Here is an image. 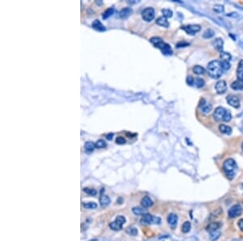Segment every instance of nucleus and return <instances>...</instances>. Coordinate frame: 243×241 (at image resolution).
Masks as SVG:
<instances>
[{"label":"nucleus","instance_id":"28","mask_svg":"<svg viewBox=\"0 0 243 241\" xmlns=\"http://www.w3.org/2000/svg\"><path fill=\"white\" fill-rule=\"evenodd\" d=\"M96 147V145L94 143H92L91 141H89V142H86L85 143V149L88 151V152H92L94 150V148Z\"/></svg>","mask_w":243,"mask_h":241},{"label":"nucleus","instance_id":"21","mask_svg":"<svg viewBox=\"0 0 243 241\" xmlns=\"http://www.w3.org/2000/svg\"><path fill=\"white\" fill-rule=\"evenodd\" d=\"M156 24L160 26H162V27H165V28H168L169 25H170V23L168 22L167 19L164 16H161V17H159L157 20H156Z\"/></svg>","mask_w":243,"mask_h":241},{"label":"nucleus","instance_id":"16","mask_svg":"<svg viewBox=\"0 0 243 241\" xmlns=\"http://www.w3.org/2000/svg\"><path fill=\"white\" fill-rule=\"evenodd\" d=\"M92 28L93 29H95L96 30H97V31H105L106 30V29H105V27L102 25V23L101 22L100 20H95L93 22H92Z\"/></svg>","mask_w":243,"mask_h":241},{"label":"nucleus","instance_id":"9","mask_svg":"<svg viewBox=\"0 0 243 241\" xmlns=\"http://www.w3.org/2000/svg\"><path fill=\"white\" fill-rule=\"evenodd\" d=\"M182 29H184L188 34L191 35H195L196 33H198L201 29V27L197 25H186L182 27Z\"/></svg>","mask_w":243,"mask_h":241},{"label":"nucleus","instance_id":"20","mask_svg":"<svg viewBox=\"0 0 243 241\" xmlns=\"http://www.w3.org/2000/svg\"><path fill=\"white\" fill-rule=\"evenodd\" d=\"M167 221L170 226H175L177 223V216L174 214H170L167 218Z\"/></svg>","mask_w":243,"mask_h":241},{"label":"nucleus","instance_id":"41","mask_svg":"<svg viewBox=\"0 0 243 241\" xmlns=\"http://www.w3.org/2000/svg\"><path fill=\"white\" fill-rule=\"evenodd\" d=\"M186 83H187L188 85L192 86L195 84V80H194L193 77H191V76H188V77L186 78Z\"/></svg>","mask_w":243,"mask_h":241},{"label":"nucleus","instance_id":"45","mask_svg":"<svg viewBox=\"0 0 243 241\" xmlns=\"http://www.w3.org/2000/svg\"><path fill=\"white\" fill-rule=\"evenodd\" d=\"M242 149H243V144H242Z\"/></svg>","mask_w":243,"mask_h":241},{"label":"nucleus","instance_id":"3","mask_svg":"<svg viewBox=\"0 0 243 241\" xmlns=\"http://www.w3.org/2000/svg\"><path fill=\"white\" fill-rule=\"evenodd\" d=\"M237 164L233 158H228L223 164V170L228 179H233L237 171Z\"/></svg>","mask_w":243,"mask_h":241},{"label":"nucleus","instance_id":"29","mask_svg":"<svg viewBox=\"0 0 243 241\" xmlns=\"http://www.w3.org/2000/svg\"><path fill=\"white\" fill-rule=\"evenodd\" d=\"M83 206L85 209H96L97 207V205L95 202H87V203H83Z\"/></svg>","mask_w":243,"mask_h":241},{"label":"nucleus","instance_id":"13","mask_svg":"<svg viewBox=\"0 0 243 241\" xmlns=\"http://www.w3.org/2000/svg\"><path fill=\"white\" fill-rule=\"evenodd\" d=\"M221 223H218V222H213V223H211L209 225H207L206 227V230L208 231V232H215V231H217L220 228H221Z\"/></svg>","mask_w":243,"mask_h":241},{"label":"nucleus","instance_id":"7","mask_svg":"<svg viewBox=\"0 0 243 241\" xmlns=\"http://www.w3.org/2000/svg\"><path fill=\"white\" fill-rule=\"evenodd\" d=\"M242 207L240 205H234L228 209V216L230 219H235L242 214Z\"/></svg>","mask_w":243,"mask_h":241},{"label":"nucleus","instance_id":"19","mask_svg":"<svg viewBox=\"0 0 243 241\" xmlns=\"http://www.w3.org/2000/svg\"><path fill=\"white\" fill-rule=\"evenodd\" d=\"M237 80H243V60H241L238 63L237 70Z\"/></svg>","mask_w":243,"mask_h":241},{"label":"nucleus","instance_id":"33","mask_svg":"<svg viewBox=\"0 0 243 241\" xmlns=\"http://www.w3.org/2000/svg\"><path fill=\"white\" fill-rule=\"evenodd\" d=\"M214 36V31L212 29H207L204 32V34L202 35V37L204 38H211Z\"/></svg>","mask_w":243,"mask_h":241},{"label":"nucleus","instance_id":"35","mask_svg":"<svg viewBox=\"0 0 243 241\" xmlns=\"http://www.w3.org/2000/svg\"><path fill=\"white\" fill-rule=\"evenodd\" d=\"M95 145H96V148L98 149L105 148L106 146V143H105V141H104V140H99V141H97L95 143Z\"/></svg>","mask_w":243,"mask_h":241},{"label":"nucleus","instance_id":"39","mask_svg":"<svg viewBox=\"0 0 243 241\" xmlns=\"http://www.w3.org/2000/svg\"><path fill=\"white\" fill-rule=\"evenodd\" d=\"M126 139L122 137H118L117 139H116V143L118 144V145H124L126 144Z\"/></svg>","mask_w":243,"mask_h":241},{"label":"nucleus","instance_id":"12","mask_svg":"<svg viewBox=\"0 0 243 241\" xmlns=\"http://www.w3.org/2000/svg\"><path fill=\"white\" fill-rule=\"evenodd\" d=\"M215 88H216V90L217 91L218 93H220V94L224 93L225 91H226V89H227L226 82H225V81H218L217 83L216 84Z\"/></svg>","mask_w":243,"mask_h":241},{"label":"nucleus","instance_id":"36","mask_svg":"<svg viewBox=\"0 0 243 241\" xmlns=\"http://www.w3.org/2000/svg\"><path fill=\"white\" fill-rule=\"evenodd\" d=\"M84 192L86 193L87 194H89L90 196H95L96 195V191L95 189H92V188H84Z\"/></svg>","mask_w":243,"mask_h":241},{"label":"nucleus","instance_id":"10","mask_svg":"<svg viewBox=\"0 0 243 241\" xmlns=\"http://www.w3.org/2000/svg\"><path fill=\"white\" fill-rule=\"evenodd\" d=\"M199 107H200L203 114H207V113H209L212 111V106L211 104L207 103L204 99H201L200 103H199Z\"/></svg>","mask_w":243,"mask_h":241},{"label":"nucleus","instance_id":"8","mask_svg":"<svg viewBox=\"0 0 243 241\" xmlns=\"http://www.w3.org/2000/svg\"><path fill=\"white\" fill-rule=\"evenodd\" d=\"M142 17L145 21H152L155 17V11L152 8H147L142 11Z\"/></svg>","mask_w":243,"mask_h":241},{"label":"nucleus","instance_id":"22","mask_svg":"<svg viewBox=\"0 0 243 241\" xmlns=\"http://www.w3.org/2000/svg\"><path fill=\"white\" fill-rule=\"evenodd\" d=\"M110 203V197L106 196V195H101L100 197V204L101 206H106L108 205Z\"/></svg>","mask_w":243,"mask_h":241},{"label":"nucleus","instance_id":"15","mask_svg":"<svg viewBox=\"0 0 243 241\" xmlns=\"http://www.w3.org/2000/svg\"><path fill=\"white\" fill-rule=\"evenodd\" d=\"M212 45L217 50L221 52H223V45H224V42H223V40L221 38H217L216 40H214L212 41Z\"/></svg>","mask_w":243,"mask_h":241},{"label":"nucleus","instance_id":"40","mask_svg":"<svg viewBox=\"0 0 243 241\" xmlns=\"http://www.w3.org/2000/svg\"><path fill=\"white\" fill-rule=\"evenodd\" d=\"M224 7L223 6H221V5H216L215 7H214V11H216V12H220V13H221V12H223L224 11Z\"/></svg>","mask_w":243,"mask_h":241},{"label":"nucleus","instance_id":"43","mask_svg":"<svg viewBox=\"0 0 243 241\" xmlns=\"http://www.w3.org/2000/svg\"><path fill=\"white\" fill-rule=\"evenodd\" d=\"M237 225L239 226L240 230H242V231H243V219H240L239 221H238Z\"/></svg>","mask_w":243,"mask_h":241},{"label":"nucleus","instance_id":"26","mask_svg":"<svg viewBox=\"0 0 243 241\" xmlns=\"http://www.w3.org/2000/svg\"><path fill=\"white\" fill-rule=\"evenodd\" d=\"M193 71H194V73H195V74L202 75L205 72V69L202 67H201V66L197 65V66H195V67H193Z\"/></svg>","mask_w":243,"mask_h":241},{"label":"nucleus","instance_id":"1","mask_svg":"<svg viewBox=\"0 0 243 241\" xmlns=\"http://www.w3.org/2000/svg\"><path fill=\"white\" fill-rule=\"evenodd\" d=\"M207 72L211 77L217 79L223 74V68L221 66V62L219 60H213L207 65Z\"/></svg>","mask_w":243,"mask_h":241},{"label":"nucleus","instance_id":"44","mask_svg":"<svg viewBox=\"0 0 243 241\" xmlns=\"http://www.w3.org/2000/svg\"><path fill=\"white\" fill-rule=\"evenodd\" d=\"M113 137H114V134H113V133H109L106 136L107 140L110 141V140H112V139H113Z\"/></svg>","mask_w":243,"mask_h":241},{"label":"nucleus","instance_id":"5","mask_svg":"<svg viewBox=\"0 0 243 241\" xmlns=\"http://www.w3.org/2000/svg\"><path fill=\"white\" fill-rule=\"evenodd\" d=\"M140 223L144 225H151V224H159L161 223V219L158 217H155L152 214H145L140 219Z\"/></svg>","mask_w":243,"mask_h":241},{"label":"nucleus","instance_id":"31","mask_svg":"<svg viewBox=\"0 0 243 241\" xmlns=\"http://www.w3.org/2000/svg\"><path fill=\"white\" fill-rule=\"evenodd\" d=\"M162 13L164 15V17H165V18H170V17H172V15H173V11L170 9H162Z\"/></svg>","mask_w":243,"mask_h":241},{"label":"nucleus","instance_id":"11","mask_svg":"<svg viewBox=\"0 0 243 241\" xmlns=\"http://www.w3.org/2000/svg\"><path fill=\"white\" fill-rule=\"evenodd\" d=\"M227 102L230 106H232L233 107L238 108L240 106L239 99L234 95H228L227 97Z\"/></svg>","mask_w":243,"mask_h":241},{"label":"nucleus","instance_id":"6","mask_svg":"<svg viewBox=\"0 0 243 241\" xmlns=\"http://www.w3.org/2000/svg\"><path fill=\"white\" fill-rule=\"evenodd\" d=\"M126 223L125 217L123 216H118L115 221L110 223V227L114 230H120L122 228V225Z\"/></svg>","mask_w":243,"mask_h":241},{"label":"nucleus","instance_id":"23","mask_svg":"<svg viewBox=\"0 0 243 241\" xmlns=\"http://www.w3.org/2000/svg\"><path fill=\"white\" fill-rule=\"evenodd\" d=\"M219 129L222 133L226 134V135H230L232 133V128L230 127L225 125V124H221L219 127Z\"/></svg>","mask_w":243,"mask_h":241},{"label":"nucleus","instance_id":"32","mask_svg":"<svg viewBox=\"0 0 243 241\" xmlns=\"http://www.w3.org/2000/svg\"><path fill=\"white\" fill-rule=\"evenodd\" d=\"M221 58L224 61H229L231 60V55L228 54V53H226V52H221Z\"/></svg>","mask_w":243,"mask_h":241},{"label":"nucleus","instance_id":"14","mask_svg":"<svg viewBox=\"0 0 243 241\" xmlns=\"http://www.w3.org/2000/svg\"><path fill=\"white\" fill-rule=\"evenodd\" d=\"M133 13V10L131 8H122L121 11H119V16L122 19H126L129 17L130 15Z\"/></svg>","mask_w":243,"mask_h":241},{"label":"nucleus","instance_id":"30","mask_svg":"<svg viewBox=\"0 0 243 241\" xmlns=\"http://www.w3.org/2000/svg\"><path fill=\"white\" fill-rule=\"evenodd\" d=\"M126 232L127 234H129V235H136L137 234H138V230H137V229L135 227H134V226H130V227H128V228L126 229Z\"/></svg>","mask_w":243,"mask_h":241},{"label":"nucleus","instance_id":"2","mask_svg":"<svg viewBox=\"0 0 243 241\" xmlns=\"http://www.w3.org/2000/svg\"><path fill=\"white\" fill-rule=\"evenodd\" d=\"M150 41H151L152 44L154 45L155 47L160 49L164 55H171L173 54V50H172V48L170 47V45L165 43V41L162 40L161 38L156 37H152V38L150 39Z\"/></svg>","mask_w":243,"mask_h":241},{"label":"nucleus","instance_id":"4","mask_svg":"<svg viewBox=\"0 0 243 241\" xmlns=\"http://www.w3.org/2000/svg\"><path fill=\"white\" fill-rule=\"evenodd\" d=\"M214 118L217 121H225L228 122L232 119V115L229 111L226 110L224 107H217L213 114Z\"/></svg>","mask_w":243,"mask_h":241},{"label":"nucleus","instance_id":"27","mask_svg":"<svg viewBox=\"0 0 243 241\" xmlns=\"http://www.w3.org/2000/svg\"><path fill=\"white\" fill-rule=\"evenodd\" d=\"M191 224L190 222H185L183 223V225L182 226V230L183 233H188L191 230Z\"/></svg>","mask_w":243,"mask_h":241},{"label":"nucleus","instance_id":"18","mask_svg":"<svg viewBox=\"0 0 243 241\" xmlns=\"http://www.w3.org/2000/svg\"><path fill=\"white\" fill-rule=\"evenodd\" d=\"M231 88L234 90H242L243 89V80H237L236 81L232 83Z\"/></svg>","mask_w":243,"mask_h":241},{"label":"nucleus","instance_id":"37","mask_svg":"<svg viewBox=\"0 0 243 241\" xmlns=\"http://www.w3.org/2000/svg\"><path fill=\"white\" fill-rule=\"evenodd\" d=\"M221 66H222L223 70H228L230 68V67H231V65H230V63H229L228 61H224V60L221 61Z\"/></svg>","mask_w":243,"mask_h":241},{"label":"nucleus","instance_id":"25","mask_svg":"<svg viewBox=\"0 0 243 241\" xmlns=\"http://www.w3.org/2000/svg\"><path fill=\"white\" fill-rule=\"evenodd\" d=\"M114 8H108V9H106V10L105 11V12L103 13L102 17H103V19H108L109 17H110L111 15L114 14Z\"/></svg>","mask_w":243,"mask_h":241},{"label":"nucleus","instance_id":"38","mask_svg":"<svg viewBox=\"0 0 243 241\" xmlns=\"http://www.w3.org/2000/svg\"><path fill=\"white\" fill-rule=\"evenodd\" d=\"M220 235H221V233H220V232H217V231L212 232L210 235L211 240H217L218 238L220 237Z\"/></svg>","mask_w":243,"mask_h":241},{"label":"nucleus","instance_id":"34","mask_svg":"<svg viewBox=\"0 0 243 241\" xmlns=\"http://www.w3.org/2000/svg\"><path fill=\"white\" fill-rule=\"evenodd\" d=\"M195 84L196 87L198 88H202V86L204 85V81L201 79V78H196V80L195 81Z\"/></svg>","mask_w":243,"mask_h":241},{"label":"nucleus","instance_id":"17","mask_svg":"<svg viewBox=\"0 0 243 241\" xmlns=\"http://www.w3.org/2000/svg\"><path fill=\"white\" fill-rule=\"evenodd\" d=\"M141 205L144 208L151 207V206H152V205H153V201H152V200L150 197H147V196H145L142 199V200H141Z\"/></svg>","mask_w":243,"mask_h":241},{"label":"nucleus","instance_id":"42","mask_svg":"<svg viewBox=\"0 0 243 241\" xmlns=\"http://www.w3.org/2000/svg\"><path fill=\"white\" fill-rule=\"evenodd\" d=\"M188 45H189V43L186 42V41H181V42H178L176 45V47H183V46H186Z\"/></svg>","mask_w":243,"mask_h":241},{"label":"nucleus","instance_id":"24","mask_svg":"<svg viewBox=\"0 0 243 241\" xmlns=\"http://www.w3.org/2000/svg\"><path fill=\"white\" fill-rule=\"evenodd\" d=\"M132 212L135 215H141V214H145L147 211L145 209L140 207H134L132 209Z\"/></svg>","mask_w":243,"mask_h":241}]
</instances>
